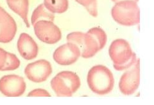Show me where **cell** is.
<instances>
[{
  "instance_id": "3957f363",
  "label": "cell",
  "mask_w": 154,
  "mask_h": 105,
  "mask_svg": "<svg viewBox=\"0 0 154 105\" xmlns=\"http://www.w3.org/2000/svg\"><path fill=\"white\" fill-rule=\"evenodd\" d=\"M114 20L124 26H132L140 22V11L137 2L133 0H124L116 3L112 8Z\"/></svg>"
},
{
  "instance_id": "ac0fdd59",
  "label": "cell",
  "mask_w": 154,
  "mask_h": 105,
  "mask_svg": "<svg viewBox=\"0 0 154 105\" xmlns=\"http://www.w3.org/2000/svg\"><path fill=\"white\" fill-rule=\"evenodd\" d=\"M75 1L86 8L91 15L94 17L98 16L97 0H75Z\"/></svg>"
},
{
  "instance_id": "9c48e42d",
  "label": "cell",
  "mask_w": 154,
  "mask_h": 105,
  "mask_svg": "<svg viewBox=\"0 0 154 105\" xmlns=\"http://www.w3.org/2000/svg\"><path fill=\"white\" fill-rule=\"evenodd\" d=\"M27 79L34 83H42L52 73V67L49 61L41 59L29 64L24 69Z\"/></svg>"
},
{
  "instance_id": "8992f818",
  "label": "cell",
  "mask_w": 154,
  "mask_h": 105,
  "mask_svg": "<svg viewBox=\"0 0 154 105\" xmlns=\"http://www.w3.org/2000/svg\"><path fill=\"white\" fill-rule=\"evenodd\" d=\"M140 83V62L137 59L134 65L122 75L119 84V89L124 95H131L137 91Z\"/></svg>"
},
{
  "instance_id": "44dd1931",
  "label": "cell",
  "mask_w": 154,
  "mask_h": 105,
  "mask_svg": "<svg viewBox=\"0 0 154 105\" xmlns=\"http://www.w3.org/2000/svg\"><path fill=\"white\" fill-rule=\"evenodd\" d=\"M112 1L113 2H115V3H117V2H121V1H124V0H112ZM133 1H134L136 2H138L139 0H133Z\"/></svg>"
},
{
  "instance_id": "5b68a950",
  "label": "cell",
  "mask_w": 154,
  "mask_h": 105,
  "mask_svg": "<svg viewBox=\"0 0 154 105\" xmlns=\"http://www.w3.org/2000/svg\"><path fill=\"white\" fill-rule=\"evenodd\" d=\"M67 42L75 44L79 49L81 57L86 59L95 56L100 50L97 41L87 33L72 32L67 37Z\"/></svg>"
},
{
  "instance_id": "ffe728a7",
  "label": "cell",
  "mask_w": 154,
  "mask_h": 105,
  "mask_svg": "<svg viewBox=\"0 0 154 105\" xmlns=\"http://www.w3.org/2000/svg\"><path fill=\"white\" fill-rule=\"evenodd\" d=\"M7 51L0 48V71L4 66L6 60H7Z\"/></svg>"
},
{
  "instance_id": "8fae6325",
  "label": "cell",
  "mask_w": 154,
  "mask_h": 105,
  "mask_svg": "<svg viewBox=\"0 0 154 105\" xmlns=\"http://www.w3.org/2000/svg\"><path fill=\"white\" fill-rule=\"evenodd\" d=\"M17 30V24L13 17L0 6V43H7L12 41Z\"/></svg>"
},
{
  "instance_id": "7c38bea8",
  "label": "cell",
  "mask_w": 154,
  "mask_h": 105,
  "mask_svg": "<svg viewBox=\"0 0 154 105\" xmlns=\"http://www.w3.org/2000/svg\"><path fill=\"white\" fill-rule=\"evenodd\" d=\"M20 55L26 60H32L38 54V46L33 38L27 33H22L17 42Z\"/></svg>"
},
{
  "instance_id": "30bf717a",
  "label": "cell",
  "mask_w": 154,
  "mask_h": 105,
  "mask_svg": "<svg viewBox=\"0 0 154 105\" xmlns=\"http://www.w3.org/2000/svg\"><path fill=\"white\" fill-rule=\"evenodd\" d=\"M81 56L79 49L75 44L70 42L58 47L53 56L54 61L62 66L72 65Z\"/></svg>"
},
{
  "instance_id": "7a4b0ae2",
  "label": "cell",
  "mask_w": 154,
  "mask_h": 105,
  "mask_svg": "<svg viewBox=\"0 0 154 105\" xmlns=\"http://www.w3.org/2000/svg\"><path fill=\"white\" fill-rule=\"evenodd\" d=\"M109 56L117 71H123L131 68L137 57L126 40L117 39L112 42L109 47Z\"/></svg>"
},
{
  "instance_id": "e0dca14e",
  "label": "cell",
  "mask_w": 154,
  "mask_h": 105,
  "mask_svg": "<svg viewBox=\"0 0 154 105\" xmlns=\"http://www.w3.org/2000/svg\"><path fill=\"white\" fill-rule=\"evenodd\" d=\"M20 65V61L15 54L7 53V60L1 71H14L19 68Z\"/></svg>"
},
{
  "instance_id": "6da1fadb",
  "label": "cell",
  "mask_w": 154,
  "mask_h": 105,
  "mask_svg": "<svg viewBox=\"0 0 154 105\" xmlns=\"http://www.w3.org/2000/svg\"><path fill=\"white\" fill-rule=\"evenodd\" d=\"M87 82L93 92L98 95H105L113 90L114 78L107 67L97 65L92 67L89 71Z\"/></svg>"
},
{
  "instance_id": "52a82bcc",
  "label": "cell",
  "mask_w": 154,
  "mask_h": 105,
  "mask_svg": "<svg viewBox=\"0 0 154 105\" xmlns=\"http://www.w3.org/2000/svg\"><path fill=\"white\" fill-rule=\"evenodd\" d=\"M34 33L41 42L48 44H55L62 38L61 31L53 22L40 21L33 26Z\"/></svg>"
},
{
  "instance_id": "9a60e30c",
  "label": "cell",
  "mask_w": 154,
  "mask_h": 105,
  "mask_svg": "<svg viewBox=\"0 0 154 105\" xmlns=\"http://www.w3.org/2000/svg\"><path fill=\"white\" fill-rule=\"evenodd\" d=\"M43 4L53 14H63L69 7L68 0H44Z\"/></svg>"
},
{
  "instance_id": "5bb4252c",
  "label": "cell",
  "mask_w": 154,
  "mask_h": 105,
  "mask_svg": "<svg viewBox=\"0 0 154 105\" xmlns=\"http://www.w3.org/2000/svg\"><path fill=\"white\" fill-rule=\"evenodd\" d=\"M55 20V15L47 9L44 4H41L35 8L31 16V24L34 26L35 23L40 21H48L53 22Z\"/></svg>"
},
{
  "instance_id": "d6986e66",
  "label": "cell",
  "mask_w": 154,
  "mask_h": 105,
  "mask_svg": "<svg viewBox=\"0 0 154 105\" xmlns=\"http://www.w3.org/2000/svg\"><path fill=\"white\" fill-rule=\"evenodd\" d=\"M27 96L29 97H50L51 94L45 89H36L29 92Z\"/></svg>"
},
{
  "instance_id": "4fadbf2b",
  "label": "cell",
  "mask_w": 154,
  "mask_h": 105,
  "mask_svg": "<svg viewBox=\"0 0 154 105\" xmlns=\"http://www.w3.org/2000/svg\"><path fill=\"white\" fill-rule=\"evenodd\" d=\"M7 3L8 7L19 15L24 22L26 26L29 27L30 24L28 20L29 0H7Z\"/></svg>"
},
{
  "instance_id": "277c9868",
  "label": "cell",
  "mask_w": 154,
  "mask_h": 105,
  "mask_svg": "<svg viewBox=\"0 0 154 105\" xmlns=\"http://www.w3.org/2000/svg\"><path fill=\"white\" fill-rule=\"evenodd\" d=\"M50 85L57 96L71 97L79 89L81 80L75 73L63 71L51 80Z\"/></svg>"
},
{
  "instance_id": "2e32d148",
  "label": "cell",
  "mask_w": 154,
  "mask_h": 105,
  "mask_svg": "<svg viewBox=\"0 0 154 105\" xmlns=\"http://www.w3.org/2000/svg\"><path fill=\"white\" fill-rule=\"evenodd\" d=\"M87 33L97 41L100 50L104 48L107 41V37L105 32L100 27H93L89 30Z\"/></svg>"
},
{
  "instance_id": "ba28073f",
  "label": "cell",
  "mask_w": 154,
  "mask_h": 105,
  "mask_svg": "<svg viewBox=\"0 0 154 105\" xmlns=\"http://www.w3.org/2000/svg\"><path fill=\"white\" fill-rule=\"evenodd\" d=\"M26 90L24 79L19 75H8L0 78V92L5 96L20 97Z\"/></svg>"
}]
</instances>
